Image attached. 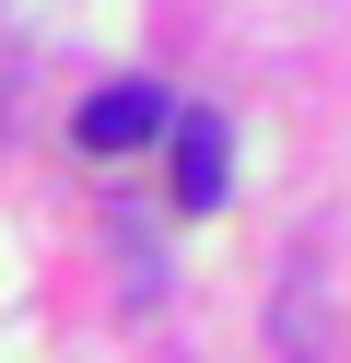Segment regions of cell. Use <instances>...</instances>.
<instances>
[{
  "label": "cell",
  "instance_id": "cell-1",
  "mask_svg": "<svg viewBox=\"0 0 351 363\" xmlns=\"http://www.w3.org/2000/svg\"><path fill=\"white\" fill-rule=\"evenodd\" d=\"M82 152H140V141H164L176 129V106L152 94V82H106V94H82Z\"/></svg>",
  "mask_w": 351,
  "mask_h": 363
},
{
  "label": "cell",
  "instance_id": "cell-2",
  "mask_svg": "<svg viewBox=\"0 0 351 363\" xmlns=\"http://www.w3.org/2000/svg\"><path fill=\"white\" fill-rule=\"evenodd\" d=\"M164 141H176V199H187V211H211V199L234 188V141H223V118L199 106V118H176Z\"/></svg>",
  "mask_w": 351,
  "mask_h": 363
},
{
  "label": "cell",
  "instance_id": "cell-3",
  "mask_svg": "<svg viewBox=\"0 0 351 363\" xmlns=\"http://www.w3.org/2000/svg\"><path fill=\"white\" fill-rule=\"evenodd\" d=\"M281 352L316 363V269H293V281H281Z\"/></svg>",
  "mask_w": 351,
  "mask_h": 363
}]
</instances>
